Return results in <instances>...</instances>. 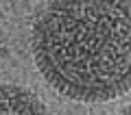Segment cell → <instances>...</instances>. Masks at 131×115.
Segmentation results:
<instances>
[{
    "label": "cell",
    "instance_id": "obj_1",
    "mask_svg": "<svg viewBox=\"0 0 131 115\" xmlns=\"http://www.w3.org/2000/svg\"><path fill=\"white\" fill-rule=\"evenodd\" d=\"M33 56L70 100L107 102L131 89V0H50L33 24Z\"/></svg>",
    "mask_w": 131,
    "mask_h": 115
},
{
    "label": "cell",
    "instance_id": "obj_2",
    "mask_svg": "<svg viewBox=\"0 0 131 115\" xmlns=\"http://www.w3.org/2000/svg\"><path fill=\"white\" fill-rule=\"evenodd\" d=\"M0 115H50L35 93L15 85H0Z\"/></svg>",
    "mask_w": 131,
    "mask_h": 115
},
{
    "label": "cell",
    "instance_id": "obj_3",
    "mask_svg": "<svg viewBox=\"0 0 131 115\" xmlns=\"http://www.w3.org/2000/svg\"><path fill=\"white\" fill-rule=\"evenodd\" d=\"M120 115H131V104H129V106H127V109H125V111H122V113H120Z\"/></svg>",
    "mask_w": 131,
    "mask_h": 115
}]
</instances>
